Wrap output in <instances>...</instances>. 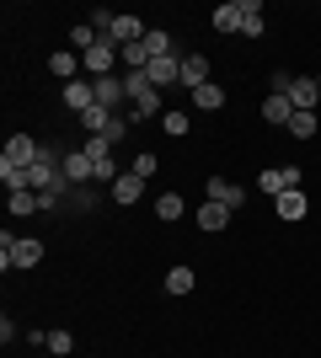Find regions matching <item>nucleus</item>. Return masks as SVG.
<instances>
[{"mask_svg":"<svg viewBox=\"0 0 321 358\" xmlns=\"http://www.w3.org/2000/svg\"><path fill=\"white\" fill-rule=\"evenodd\" d=\"M273 91H284L294 102V113H316L321 107V80L316 75H290V70H278L273 75Z\"/></svg>","mask_w":321,"mask_h":358,"instance_id":"1","label":"nucleus"},{"mask_svg":"<svg viewBox=\"0 0 321 358\" xmlns=\"http://www.w3.org/2000/svg\"><path fill=\"white\" fill-rule=\"evenodd\" d=\"M257 187L268 198H278V193H290V187H306V171H300V166H262Z\"/></svg>","mask_w":321,"mask_h":358,"instance_id":"2","label":"nucleus"},{"mask_svg":"<svg viewBox=\"0 0 321 358\" xmlns=\"http://www.w3.org/2000/svg\"><path fill=\"white\" fill-rule=\"evenodd\" d=\"M80 70L92 75V80H102V75H118V70H123V64H118V48H113V43L86 48V54H80Z\"/></svg>","mask_w":321,"mask_h":358,"instance_id":"3","label":"nucleus"},{"mask_svg":"<svg viewBox=\"0 0 321 358\" xmlns=\"http://www.w3.org/2000/svg\"><path fill=\"white\" fill-rule=\"evenodd\" d=\"M59 171H64V182H70V187H97V182H92V155H86L80 145H70V150H64Z\"/></svg>","mask_w":321,"mask_h":358,"instance_id":"4","label":"nucleus"},{"mask_svg":"<svg viewBox=\"0 0 321 358\" xmlns=\"http://www.w3.org/2000/svg\"><path fill=\"white\" fill-rule=\"evenodd\" d=\"M38 150H43V145H38L32 134H11V139H6V155H0V166H16V171H27V166L38 161Z\"/></svg>","mask_w":321,"mask_h":358,"instance_id":"5","label":"nucleus"},{"mask_svg":"<svg viewBox=\"0 0 321 358\" xmlns=\"http://www.w3.org/2000/svg\"><path fill=\"white\" fill-rule=\"evenodd\" d=\"M204 193H209V203H225L230 214L246 203V187H241V182H230V177H209V182H204Z\"/></svg>","mask_w":321,"mask_h":358,"instance_id":"6","label":"nucleus"},{"mask_svg":"<svg viewBox=\"0 0 321 358\" xmlns=\"http://www.w3.org/2000/svg\"><path fill=\"white\" fill-rule=\"evenodd\" d=\"M273 214H278L284 224L306 220V214H311V193H306V187H290V193H278V198H273Z\"/></svg>","mask_w":321,"mask_h":358,"instance_id":"7","label":"nucleus"},{"mask_svg":"<svg viewBox=\"0 0 321 358\" xmlns=\"http://www.w3.org/2000/svg\"><path fill=\"white\" fill-rule=\"evenodd\" d=\"M97 107H107V113H129V91H123V75H102V80H97Z\"/></svg>","mask_w":321,"mask_h":358,"instance_id":"8","label":"nucleus"},{"mask_svg":"<svg viewBox=\"0 0 321 358\" xmlns=\"http://www.w3.org/2000/svg\"><path fill=\"white\" fill-rule=\"evenodd\" d=\"M145 80H150L155 91H166V86H183V54H171V59H150Z\"/></svg>","mask_w":321,"mask_h":358,"instance_id":"9","label":"nucleus"},{"mask_svg":"<svg viewBox=\"0 0 321 358\" xmlns=\"http://www.w3.org/2000/svg\"><path fill=\"white\" fill-rule=\"evenodd\" d=\"M59 96H64V107H70V113L80 118L86 107H97V80H92V75H80V80H70V86L59 91Z\"/></svg>","mask_w":321,"mask_h":358,"instance_id":"10","label":"nucleus"},{"mask_svg":"<svg viewBox=\"0 0 321 358\" xmlns=\"http://www.w3.org/2000/svg\"><path fill=\"white\" fill-rule=\"evenodd\" d=\"M145 22H139V16H118V22H113V38H107V43L113 48H129V43H145Z\"/></svg>","mask_w":321,"mask_h":358,"instance_id":"11","label":"nucleus"},{"mask_svg":"<svg viewBox=\"0 0 321 358\" xmlns=\"http://www.w3.org/2000/svg\"><path fill=\"white\" fill-rule=\"evenodd\" d=\"M294 118V102L284 96V91H268V102H262V123H273V129H290Z\"/></svg>","mask_w":321,"mask_h":358,"instance_id":"12","label":"nucleus"},{"mask_svg":"<svg viewBox=\"0 0 321 358\" xmlns=\"http://www.w3.org/2000/svg\"><path fill=\"white\" fill-rule=\"evenodd\" d=\"M48 70H54V80H64V86H70V80H80V54L76 48H54V59H48Z\"/></svg>","mask_w":321,"mask_h":358,"instance_id":"13","label":"nucleus"},{"mask_svg":"<svg viewBox=\"0 0 321 358\" xmlns=\"http://www.w3.org/2000/svg\"><path fill=\"white\" fill-rule=\"evenodd\" d=\"M214 75H209V59L204 54H183V91H199V86H209Z\"/></svg>","mask_w":321,"mask_h":358,"instance_id":"14","label":"nucleus"},{"mask_svg":"<svg viewBox=\"0 0 321 358\" xmlns=\"http://www.w3.org/2000/svg\"><path fill=\"white\" fill-rule=\"evenodd\" d=\"M209 27L220 32V38H230V32H241V0H225V6H214Z\"/></svg>","mask_w":321,"mask_h":358,"instance_id":"15","label":"nucleus"},{"mask_svg":"<svg viewBox=\"0 0 321 358\" xmlns=\"http://www.w3.org/2000/svg\"><path fill=\"white\" fill-rule=\"evenodd\" d=\"M193 224L214 236V230H225V224H230V209H225V203H209V198H204L199 209H193Z\"/></svg>","mask_w":321,"mask_h":358,"instance_id":"16","label":"nucleus"},{"mask_svg":"<svg viewBox=\"0 0 321 358\" xmlns=\"http://www.w3.org/2000/svg\"><path fill=\"white\" fill-rule=\"evenodd\" d=\"M139 193H145V182H139L134 171H123V177L113 182V187H107V198H113L118 209H129V203H139Z\"/></svg>","mask_w":321,"mask_h":358,"instance_id":"17","label":"nucleus"},{"mask_svg":"<svg viewBox=\"0 0 321 358\" xmlns=\"http://www.w3.org/2000/svg\"><path fill=\"white\" fill-rule=\"evenodd\" d=\"M262 32H268L262 0H241V38H262Z\"/></svg>","mask_w":321,"mask_h":358,"instance_id":"18","label":"nucleus"},{"mask_svg":"<svg viewBox=\"0 0 321 358\" xmlns=\"http://www.w3.org/2000/svg\"><path fill=\"white\" fill-rule=\"evenodd\" d=\"M123 171H129V166H118V155H97V161H92V182H97V187H113Z\"/></svg>","mask_w":321,"mask_h":358,"instance_id":"19","label":"nucleus"},{"mask_svg":"<svg viewBox=\"0 0 321 358\" xmlns=\"http://www.w3.org/2000/svg\"><path fill=\"white\" fill-rule=\"evenodd\" d=\"M155 220H166V224L187 220V198L183 193H161V198H155Z\"/></svg>","mask_w":321,"mask_h":358,"instance_id":"20","label":"nucleus"},{"mask_svg":"<svg viewBox=\"0 0 321 358\" xmlns=\"http://www.w3.org/2000/svg\"><path fill=\"white\" fill-rule=\"evenodd\" d=\"M145 54H150V59H171V54H177L171 32L166 27H150V32H145Z\"/></svg>","mask_w":321,"mask_h":358,"instance_id":"21","label":"nucleus"},{"mask_svg":"<svg viewBox=\"0 0 321 358\" xmlns=\"http://www.w3.org/2000/svg\"><path fill=\"white\" fill-rule=\"evenodd\" d=\"M6 209H11V220H32V214H43V203H38V193H6Z\"/></svg>","mask_w":321,"mask_h":358,"instance_id":"22","label":"nucleus"},{"mask_svg":"<svg viewBox=\"0 0 321 358\" xmlns=\"http://www.w3.org/2000/svg\"><path fill=\"white\" fill-rule=\"evenodd\" d=\"M113 118H118V113H107V107H86V113H80L86 139H92V134H107V129H113Z\"/></svg>","mask_w":321,"mask_h":358,"instance_id":"23","label":"nucleus"},{"mask_svg":"<svg viewBox=\"0 0 321 358\" xmlns=\"http://www.w3.org/2000/svg\"><path fill=\"white\" fill-rule=\"evenodd\" d=\"M161 129H166L171 139H187L193 134V118H187L183 107H166V113H161Z\"/></svg>","mask_w":321,"mask_h":358,"instance_id":"24","label":"nucleus"},{"mask_svg":"<svg viewBox=\"0 0 321 358\" xmlns=\"http://www.w3.org/2000/svg\"><path fill=\"white\" fill-rule=\"evenodd\" d=\"M193 107H199V113H220V107H225V86H214V80L199 86L193 91Z\"/></svg>","mask_w":321,"mask_h":358,"instance_id":"25","label":"nucleus"},{"mask_svg":"<svg viewBox=\"0 0 321 358\" xmlns=\"http://www.w3.org/2000/svg\"><path fill=\"white\" fill-rule=\"evenodd\" d=\"M129 171H134L139 182H150L155 171H161V155H155V150H134V161H129Z\"/></svg>","mask_w":321,"mask_h":358,"instance_id":"26","label":"nucleus"},{"mask_svg":"<svg viewBox=\"0 0 321 358\" xmlns=\"http://www.w3.org/2000/svg\"><path fill=\"white\" fill-rule=\"evenodd\" d=\"M193 284H199V273H193V268H171L166 273V294H177V299L193 294Z\"/></svg>","mask_w":321,"mask_h":358,"instance_id":"27","label":"nucleus"},{"mask_svg":"<svg viewBox=\"0 0 321 358\" xmlns=\"http://www.w3.org/2000/svg\"><path fill=\"white\" fill-rule=\"evenodd\" d=\"M97 43H102V38H97L92 22H76V27H70V48H76V54H86V48H97Z\"/></svg>","mask_w":321,"mask_h":358,"instance_id":"28","label":"nucleus"},{"mask_svg":"<svg viewBox=\"0 0 321 358\" xmlns=\"http://www.w3.org/2000/svg\"><path fill=\"white\" fill-rule=\"evenodd\" d=\"M118 64H123V70H150V54H145V43L118 48Z\"/></svg>","mask_w":321,"mask_h":358,"instance_id":"29","label":"nucleus"},{"mask_svg":"<svg viewBox=\"0 0 321 358\" xmlns=\"http://www.w3.org/2000/svg\"><path fill=\"white\" fill-rule=\"evenodd\" d=\"M316 129H321L316 113H294V118H290V134L294 139H316Z\"/></svg>","mask_w":321,"mask_h":358,"instance_id":"30","label":"nucleus"},{"mask_svg":"<svg viewBox=\"0 0 321 358\" xmlns=\"http://www.w3.org/2000/svg\"><path fill=\"white\" fill-rule=\"evenodd\" d=\"M48 353H54V358H64V353H70V348H76V331H64V327H54V331H48Z\"/></svg>","mask_w":321,"mask_h":358,"instance_id":"31","label":"nucleus"},{"mask_svg":"<svg viewBox=\"0 0 321 358\" xmlns=\"http://www.w3.org/2000/svg\"><path fill=\"white\" fill-rule=\"evenodd\" d=\"M316 80H321V59H316Z\"/></svg>","mask_w":321,"mask_h":358,"instance_id":"32","label":"nucleus"}]
</instances>
